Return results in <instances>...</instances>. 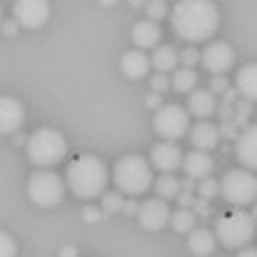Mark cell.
Instances as JSON below:
<instances>
[{"mask_svg": "<svg viewBox=\"0 0 257 257\" xmlns=\"http://www.w3.org/2000/svg\"><path fill=\"white\" fill-rule=\"evenodd\" d=\"M170 25L180 40L205 43L220 28V8L215 0H177L170 10Z\"/></svg>", "mask_w": 257, "mask_h": 257, "instance_id": "obj_1", "label": "cell"}, {"mask_svg": "<svg viewBox=\"0 0 257 257\" xmlns=\"http://www.w3.org/2000/svg\"><path fill=\"white\" fill-rule=\"evenodd\" d=\"M107 182H110V172L97 155H80L70 160L65 168V185L80 200H92L105 195Z\"/></svg>", "mask_w": 257, "mask_h": 257, "instance_id": "obj_2", "label": "cell"}, {"mask_svg": "<svg viewBox=\"0 0 257 257\" xmlns=\"http://www.w3.org/2000/svg\"><path fill=\"white\" fill-rule=\"evenodd\" d=\"M153 163H148L140 155H122L112 168V182L117 192L138 197L153 185Z\"/></svg>", "mask_w": 257, "mask_h": 257, "instance_id": "obj_3", "label": "cell"}, {"mask_svg": "<svg viewBox=\"0 0 257 257\" xmlns=\"http://www.w3.org/2000/svg\"><path fill=\"white\" fill-rule=\"evenodd\" d=\"M25 150H28V158H30L33 165H38L40 170H48V168L65 160L68 143H65L63 133H58L53 127H38L28 138Z\"/></svg>", "mask_w": 257, "mask_h": 257, "instance_id": "obj_4", "label": "cell"}, {"mask_svg": "<svg viewBox=\"0 0 257 257\" xmlns=\"http://www.w3.org/2000/svg\"><path fill=\"white\" fill-rule=\"evenodd\" d=\"M255 217H252V212H245L242 207H237L232 212H225L215 225V235L227 250H245L255 240Z\"/></svg>", "mask_w": 257, "mask_h": 257, "instance_id": "obj_5", "label": "cell"}, {"mask_svg": "<svg viewBox=\"0 0 257 257\" xmlns=\"http://www.w3.org/2000/svg\"><path fill=\"white\" fill-rule=\"evenodd\" d=\"M220 195L235 205V207H247L255 205L257 200V177L252 170L247 168H237L230 170L222 180H220Z\"/></svg>", "mask_w": 257, "mask_h": 257, "instance_id": "obj_6", "label": "cell"}, {"mask_svg": "<svg viewBox=\"0 0 257 257\" xmlns=\"http://www.w3.org/2000/svg\"><path fill=\"white\" fill-rule=\"evenodd\" d=\"M28 197L38 207H55L65 197V180L53 170H35L28 177Z\"/></svg>", "mask_w": 257, "mask_h": 257, "instance_id": "obj_7", "label": "cell"}, {"mask_svg": "<svg viewBox=\"0 0 257 257\" xmlns=\"http://www.w3.org/2000/svg\"><path fill=\"white\" fill-rule=\"evenodd\" d=\"M153 127L163 140H180L185 138V133H190V112L182 105L165 102L163 107L155 110L153 115Z\"/></svg>", "mask_w": 257, "mask_h": 257, "instance_id": "obj_8", "label": "cell"}, {"mask_svg": "<svg viewBox=\"0 0 257 257\" xmlns=\"http://www.w3.org/2000/svg\"><path fill=\"white\" fill-rule=\"evenodd\" d=\"M13 18L18 20V25L28 30H38L50 20V3L48 0H15Z\"/></svg>", "mask_w": 257, "mask_h": 257, "instance_id": "obj_9", "label": "cell"}, {"mask_svg": "<svg viewBox=\"0 0 257 257\" xmlns=\"http://www.w3.org/2000/svg\"><path fill=\"white\" fill-rule=\"evenodd\" d=\"M235 65V50L225 40H212L202 50V68L212 75H225Z\"/></svg>", "mask_w": 257, "mask_h": 257, "instance_id": "obj_10", "label": "cell"}, {"mask_svg": "<svg viewBox=\"0 0 257 257\" xmlns=\"http://www.w3.org/2000/svg\"><path fill=\"white\" fill-rule=\"evenodd\" d=\"M170 220H172V212H170V207H168V200L155 197V200H145V202H140L138 222H140L143 230H148V232H158V230H163Z\"/></svg>", "mask_w": 257, "mask_h": 257, "instance_id": "obj_11", "label": "cell"}, {"mask_svg": "<svg viewBox=\"0 0 257 257\" xmlns=\"http://www.w3.org/2000/svg\"><path fill=\"white\" fill-rule=\"evenodd\" d=\"M150 163H153L155 170H160L163 175H172L177 168H182L185 155H182V150H180L177 143L163 140V143H158V145L153 148V153H150Z\"/></svg>", "mask_w": 257, "mask_h": 257, "instance_id": "obj_12", "label": "cell"}, {"mask_svg": "<svg viewBox=\"0 0 257 257\" xmlns=\"http://www.w3.org/2000/svg\"><path fill=\"white\" fill-rule=\"evenodd\" d=\"M25 122V107L15 97H0V135H13Z\"/></svg>", "mask_w": 257, "mask_h": 257, "instance_id": "obj_13", "label": "cell"}, {"mask_svg": "<svg viewBox=\"0 0 257 257\" xmlns=\"http://www.w3.org/2000/svg\"><path fill=\"white\" fill-rule=\"evenodd\" d=\"M235 155L242 168L257 170V125H250L240 133V138L235 140Z\"/></svg>", "mask_w": 257, "mask_h": 257, "instance_id": "obj_14", "label": "cell"}, {"mask_svg": "<svg viewBox=\"0 0 257 257\" xmlns=\"http://www.w3.org/2000/svg\"><path fill=\"white\" fill-rule=\"evenodd\" d=\"M220 135H222V130H220L215 122H210V120H197V122L190 127V143L195 145V150L210 153L212 148H217Z\"/></svg>", "mask_w": 257, "mask_h": 257, "instance_id": "obj_15", "label": "cell"}, {"mask_svg": "<svg viewBox=\"0 0 257 257\" xmlns=\"http://www.w3.org/2000/svg\"><path fill=\"white\" fill-rule=\"evenodd\" d=\"M130 38L135 43L138 50H150V48H158L160 45V38H163V30L155 20H138L130 30Z\"/></svg>", "mask_w": 257, "mask_h": 257, "instance_id": "obj_16", "label": "cell"}, {"mask_svg": "<svg viewBox=\"0 0 257 257\" xmlns=\"http://www.w3.org/2000/svg\"><path fill=\"white\" fill-rule=\"evenodd\" d=\"M150 68H153V58H148L145 55V50H127L125 55H122V60H120V70L125 73V78H130V80H140V78H145L148 73H150Z\"/></svg>", "mask_w": 257, "mask_h": 257, "instance_id": "obj_17", "label": "cell"}, {"mask_svg": "<svg viewBox=\"0 0 257 257\" xmlns=\"http://www.w3.org/2000/svg\"><path fill=\"white\" fill-rule=\"evenodd\" d=\"M182 168H185V175H187L190 180H205V177H210L215 163H212L210 153H205V150H192V153L185 155Z\"/></svg>", "mask_w": 257, "mask_h": 257, "instance_id": "obj_18", "label": "cell"}, {"mask_svg": "<svg viewBox=\"0 0 257 257\" xmlns=\"http://www.w3.org/2000/svg\"><path fill=\"white\" fill-rule=\"evenodd\" d=\"M235 90L242 100L257 102V63H247L235 75Z\"/></svg>", "mask_w": 257, "mask_h": 257, "instance_id": "obj_19", "label": "cell"}, {"mask_svg": "<svg viewBox=\"0 0 257 257\" xmlns=\"http://www.w3.org/2000/svg\"><path fill=\"white\" fill-rule=\"evenodd\" d=\"M217 110V100H215V92L212 90H195L190 92V100H187V112L200 117V120H207L210 115H215Z\"/></svg>", "mask_w": 257, "mask_h": 257, "instance_id": "obj_20", "label": "cell"}, {"mask_svg": "<svg viewBox=\"0 0 257 257\" xmlns=\"http://www.w3.org/2000/svg\"><path fill=\"white\" fill-rule=\"evenodd\" d=\"M215 245H217V235L210 232V230H205V227H195V230L190 232V237H187L190 252L197 257L212 255V252H215Z\"/></svg>", "mask_w": 257, "mask_h": 257, "instance_id": "obj_21", "label": "cell"}, {"mask_svg": "<svg viewBox=\"0 0 257 257\" xmlns=\"http://www.w3.org/2000/svg\"><path fill=\"white\" fill-rule=\"evenodd\" d=\"M177 63H180V53L172 48V45H158L155 53H153V68L158 73H170V70H177Z\"/></svg>", "mask_w": 257, "mask_h": 257, "instance_id": "obj_22", "label": "cell"}, {"mask_svg": "<svg viewBox=\"0 0 257 257\" xmlns=\"http://www.w3.org/2000/svg\"><path fill=\"white\" fill-rule=\"evenodd\" d=\"M197 215H195V210L192 207H180V210H175L172 212V220H170V225H172V230L175 232H192L195 230V225H197Z\"/></svg>", "mask_w": 257, "mask_h": 257, "instance_id": "obj_23", "label": "cell"}, {"mask_svg": "<svg viewBox=\"0 0 257 257\" xmlns=\"http://www.w3.org/2000/svg\"><path fill=\"white\" fill-rule=\"evenodd\" d=\"M197 85V73L195 68H177L175 75H172V87L177 92H195Z\"/></svg>", "mask_w": 257, "mask_h": 257, "instance_id": "obj_24", "label": "cell"}, {"mask_svg": "<svg viewBox=\"0 0 257 257\" xmlns=\"http://www.w3.org/2000/svg\"><path fill=\"white\" fill-rule=\"evenodd\" d=\"M155 190H158V197L163 200H172L182 192V182L175 177V175H160L155 180Z\"/></svg>", "mask_w": 257, "mask_h": 257, "instance_id": "obj_25", "label": "cell"}, {"mask_svg": "<svg viewBox=\"0 0 257 257\" xmlns=\"http://www.w3.org/2000/svg\"><path fill=\"white\" fill-rule=\"evenodd\" d=\"M145 15L150 20H165L170 15V8H168V0H148L145 3Z\"/></svg>", "mask_w": 257, "mask_h": 257, "instance_id": "obj_26", "label": "cell"}, {"mask_svg": "<svg viewBox=\"0 0 257 257\" xmlns=\"http://www.w3.org/2000/svg\"><path fill=\"white\" fill-rule=\"evenodd\" d=\"M197 197H202V200H212V197H217L220 195V182L215 180V177H205V180H197Z\"/></svg>", "mask_w": 257, "mask_h": 257, "instance_id": "obj_27", "label": "cell"}, {"mask_svg": "<svg viewBox=\"0 0 257 257\" xmlns=\"http://www.w3.org/2000/svg\"><path fill=\"white\" fill-rule=\"evenodd\" d=\"M122 205H125V197L122 192H105L102 195V210L105 212H122Z\"/></svg>", "mask_w": 257, "mask_h": 257, "instance_id": "obj_28", "label": "cell"}, {"mask_svg": "<svg viewBox=\"0 0 257 257\" xmlns=\"http://www.w3.org/2000/svg\"><path fill=\"white\" fill-rule=\"evenodd\" d=\"M180 63H182V68H195L197 63H202V53L195 45H187L180 50Z\"/></svg>", "mask_w": 257, "mask_h": 257, "instance_id": "obj_29", "label": "cell"}, {"mask_svg": "<svg viewBox=\"0 0 257 257\" xmlns=\"http://www.w3.org/2000/svg\"><path fill=\"white\" fill-rule=\"evenodd\" d=\"M250 117V102L247 100H237L235 102V112H232V122L235 125H245Z\"/></svg>", "mask_w": 257, "mask_h": 257, "instance_id": "obj_30", "label": "cell"}, {"mask_svg": "<svg viewBox=\"0 0 257 257\" xmlns=\"http://www.w3.org/2000/svg\"><path fill=\"white\" fill-rule=\"evenodd\" d=\"M18 255V245L8 232H0V257H15Z\"/></svg>", "mask_w": 257, "mask_h": 257, "instance_id": "obj_31", "label": "cell"}, {"mask_svg": "<svg viewBox=\"0 0 257 257\" xmlns=\"http://www.w3.org/2000/svg\"><path fill=\"white\" fill-rule=\"evenodd\" d=\"M150 85H153V92H160V95H163V92H168V87L172 85V80L165 73H158V75L150 80Z\"/></svg>", "mask_w": 257, "mask_h": 257, "instance_id": "obj_32", "label": "cell"}, {"mask_svg": "<svg viewBox=\"0 0 257 257\" xmlns=\"http://www.w3.org/2000/svg\"><path fill=\"white\" fill-rule=\"evenodd\" d=\"M102 212H105L102 207H92V205H85L80 215H83V220H87V222H97V220L102 217Z\"/></svg>", "mask_w": 257, "mask_h": 257, "instance_id": "obj_33", "label": "cell"}, {"mask_svg": "<svg viewBox=\"0 0 257 257\" xmlns=\"http://www.w3.org/2000/svg\"><path fill=\"white\" fill-rule=\"evenodd\" d=\"M210 90H212V92H222V95H225V92L230 90V80H227L225 75H215V78H212V83H210Z\"/></svg>", "mask_w": 257, "mask_h": 257, "instance_id": "obj_34", "label": "cell"}, {"mask_svg": "<svg viewBox=\"0 0 257 257\" xmlns=\"http://www.w3.org/2000/svg\"><path fill=\"white\" fill-rule=\"evenodd\" d=\"M192 210H195V215H197V217H207V215H210V200L197 197V200H195V205H192Z\"/></svg>", "mask_w": 257, "mask_h": 257, "instance_id": "obj_35", "label": "cell"}, {"mask_svg": "<svg viewBox=\"0 0 257 257\" xmlns=\"http://www.w3.org/2000/svg\"><path fill=\"white\" fill-rule=\"evenodd\" d=\"M195 200H197V197H195L192 192H185V190L177 195V202H180V207H192V205H195Z\"/></svg>", "mask_w": 257, "mask_h": 257, "instance_id": "obj_36", "label": "cell"}, {"mask_svg": "<svg viewBox=\"0 0 257 257\" xmlns=\"http://www.w3.org/2000/svg\"><path fill=\"white\" fill-rule=\"evenodd\" d=\"M148 105L155 107V110L163 107V105H165V102H163V95H160V92H150V95H148Z\"/></svg>", "mask_w": 257, "mask_h": 257, "instance_id": "obj_37", "label": "cell"}, {"mask_svg": "<svg viewBox=\"0 0 257 257\" xmlns=\"http://www.w3.org/2000/svg\"><path fill=\"white\" fill-rule=\"evenodd\" d=\"M0 28H3L5 35H15V30H18V20H5Z\"/></svg>", "mask_w": 257, "mask_h": 257, "instance_id": "obj_38", "label": "cell"}, {"mask_svg": "<svg viewBox=\"0 0 257 257\" xmlns=\"http://www.w3.org/2000/svg\"><path fill=\"white\" fill-rule=\"evenodd\" d=\"M138 210H140V205H135L133 200H125V205H122V212L125 215H135L138 217Z\"/></svg>", "mask_w": 257, "mask_h": 257, "instance_id": "obj_39", "label": "cell"}, {"mask_svg": "<svg viewBox=\"0 0 257 257\" xmlns=\"http://www.w3.org/2000/svg\"><path fill=\"white\" fill-rule=\"evenodd\" d=\"M60 257H78V250H75L73 245H65V247L60 250Z\"/></svg>", "mask_w": 257, "mask_h": 257, "instance_id": "obj_40", "label": "cell"}, {"mask_svg": "<svg viewBox=\"0 0 257 257\" xmlns=\"http://www.w3.org/2000/svg\"><path fill=\"white\" fill-rule=\"evenodd\" d=\"M237 257H257V250L255 247H245V250H240Z\"/></svg>", "mask_w": 257, "mask_h": 257, "instance_id": "obj_41", "label": "cell"}, {"mask_svg": "<svg viewBox=\"0 0 257 257\" xmlns=\"http://www.w3.org/2000/svg\"><path fill=\"white\" fill-rule=\"evenodd\" d=\"M130 5H135V8H140V5H145V0H130Z\"/></svg>", "mask_w": 257, "mask_h": 257, "instance_id": "obj_42", "label": "cell"}, {"mask_svg": "<svg viewBox=\"0 0 257 257\" xmlns=\"http://www.w3.org/2000/svg\"><path fill=\"white\" fill-rule=\"evenodd\" d=\"M100 3H102V5H115L117 0H100Z\"/></svg>", "mask_w": 257, "mask_h": 257, "instance_id": "obj_43", "label": "cell"}, {"mask_svg": "<svg viewBox=\"0 0 257 257\" xmlns=\"http://www.w3.org/2000/svg\"><path fill=\"white\" fill-rule=\"evenodd\" d=\"M252 217H255V222H257V202H255V207H252Z\"/></svg>", "mask_w": 257, "mask_h": 257, "instance_id": "obj_44", "label": "cell"}, {"mask_svg": "<svg viewBox=\"0 0 257 257\" xmlns=\"http://www.w3.org/2000/svg\"><path fill=\"white\" fill-rule=\"evenodd\" d=\"M0 25H3V8H0Z\"/></svg>", "mask_w": 257, "mask_h": 257, "instance_id": "obj_45", "label": "cell"}]
</instances>
